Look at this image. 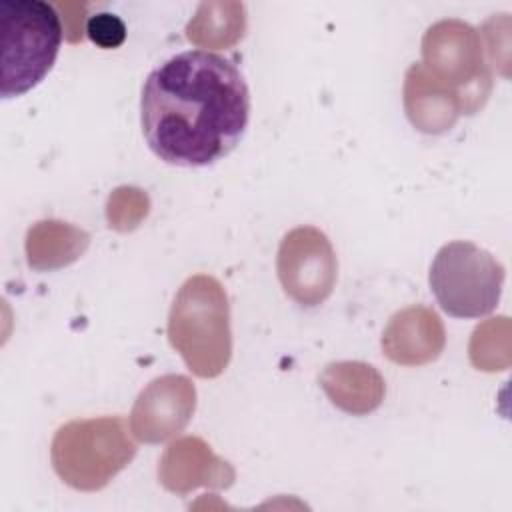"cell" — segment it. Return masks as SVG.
<instances>
[{"instance_id":"obj_1","label":"cell","mask_w":512,"mask_h":512,"mask_svg":"<svg viewBox=\"0 0 512 512\" xmlns=\"http://www.w3.org/2000/svg\"><path fill=\"white\" fill-rule=\"evenodd\" d=\"M250 120V92L238 66L208 50L180 52L154 68L140 96L148 148L166 164L200 168L228 156Z\"/></svg>"},{"instance_id":"obj_2","label":"cell","mask_w":512,"mask_h":512,"mask_svg":"<svg viewBox=\"0 0 512 512\" xmlns=\"http://www.w3.org/2000/svg\"><path fill=\"white\" fill-rule=\"evenodd\" d=\"M168 342L198 378H216L228 368L230 304L220 280L194 274L180 286L168 312Z\"/></svg>"},{"instance_id":"obj_3","label":"cell","mask_w":512,"mask_h":512,"mask_svg":"<svg viewBox=\"0 0 512 512\" xmlns=\"http://www.w3.org/2000/svg\"><path fill=\"white\" fill-rule=\"evenodd\" d=\"M62 24L54 6L42 0L0 2V94L16 98L38 86L52 70Z\"/></svg>"},{"instance_id":"obj_4","label":"cell","mask_w":512,"mask_h":512,"mask_svg":"<svg viewBox=\"0 0 512 512\" xmlns=\"http://www.w3.org/2000/svg\"><path fill=\"white\" fill-rule=\"evenodd\" d=\"M136 450L124 418H80L56 430L50 460L64 484L80 492H96L132 462Z\"/></svg>"},{"instance_id":"obj_5","label":"cell","mask_w":512,"mask_h":512,"mask_svg":"<svg viewBox=\"0 0 512 512\" xmlns=\"http://www.w3.org/2000/svg\"><path fill=\"white\" fill-rule=\"evenodd\" d=\"M504 278V266L488 250L466 240L444 244L428 274L436 302L454 318L490 314L500 302Z\"/></svg>"},{"instance_id":"obj_6","label":"cell","mask_w":512,"mask_h":512,"mask_svg":"<svg viewBox=\"0 0 512 512\" xmlns=\"http://www.w3.org/2000/svg\"><path fill=\"white\" fill-rule=\"evenodd\" d=\"M420 68L426 78L460 96L464 114H474L492 88L482 38L462 20H440L426 30Z\"/></svg>"},{"instance_id":"obj_7","label":"cell","mask_w":512,"mask_h":512,"mask_svg":"<svg viewBox=\"0 0 512 512\" xmlns=\"http://www.w3.org/2000/svg\"><path fill=\"white\" fill-rule=\"evenodd\" d=\"M276 272L288 298L304 308L328 300L338 278V260L324 232L314 226H298L284 234Z\"/></svg>"},{"instance_id":"obj_8","label":"cell","mask_w":512,"mask_h":512,"mask_svg":"<svg viewBox=\"0 0 512 512\" xmlns=\"http://www.w3.org/2000/svg\"><path fill=\"white\" fill-rule=\"evenodd\" d=\"M196 410V388L188 376L154 378L136 398L130 430L140 442L160 444L180 434Z\"/></svg>"},{"instance_id":"obj_9","label":"cell","mask_w":512,"mask_h":512,"mask_svg":"<svg viewBox=\"0 0 512 512\" xmlns=\"http://www.w3.org/2000/svg\"><path fill=\"white\" fill-rule=\"evenodd\" d=\"M236 478L234 468L216 456L198 436L174 440L158 462L160 484L174 494H188L200 486L228 488Z\"/></svg>"},{"instance_id":"obj_10","label":"cell","mask_w":512,"mask_h":512,"mask_svg":"<svg viewBox=\"0 0 512 512\" xmlns=\"http://www.w3.org/2000/svg\"><path fill=\"white\" fill-rule=\"evenodd\" d=\"M446 344L440 316L422 304L396 312L382 332V352L400 366H422L434 362Z\"/></svg>"},{"instance_id":"obj_11","label":"cell","mask_w":512,"mask_h":512,"mask_svg":"<svg viewBox=\"0 0 512 512\" xmlns=\"http://www.w3.org/2000/svg\"><path fill=\"white\" fill-rule=\"evenodd\" d=\"M320 386L328 400L346 414L364 416L384 400V378L366 362H332L320 374Z\"/></svg>"},{"instance_id":"obj_12","label":"cell","mask_w":512,"mask_h":512,"mask_svg":"<svg viewBox=\"0 0 512 512\" xmlns=\"http://www.w3.org/2000/svg\"><path fill=\"white\" fill-rule=\"evenodd\" d=\"M404 108L412 126L424 134H442L464 114L460 96L426 78L420 64L406 70Z\"/></svg>"},{"instance_id":"obj_13","label":"cell","mask_w":512,"mask_h":512,"mask_svg":"<svg viewBox=\"0 0 512 512\" xmlns=\"http://www.w3.org/2000/svg\"><path fill=\"white\" fill-rule=\"evenodd\" d=\"M90 234L62 220H40L26 232V262L36 272H52L76 262L88 248Z\"/></svg>"},{"instance_id":"obj_14","label":"cell","mask_w":512,"mask_h":512,"mask_svg":"<svg viewBox=\"0 0 512 512\" xmlns=\"http://www.w3.org/2000/svg\"><path fill=\"white\" fill-rule=\"evenodd\" d=\"M244 30V4L202 2L186 26V38L202 48H228L244 36Z\"/></svg>"},{"instance_id":"obj_15","label":"cell","mask_w":512,"mask_h":512,"mask_svg":"<svg viewBox=\"0 0 512 512\" xmlns=\"http://www.w3.org/2000/svg\"><path fill=\"white\" fill-rule=\"evenodd\" d=\"M148 208H150L148 196L140 188L122 186L114 190L108 198V206H106L108 226L118 232L134 230L142 222V218H146Z\"/></svg>"},{"instance_id":"obj_16","label":"cell","mask_w":512,"mask_h":512,"mask_svg":"<svg viewBox=\"0 0 512 512\" xmlns=\"http://www.w3.org/2000/svg\"><path fill=\"white\" fill-rule=\"evenodd\" d=\"M86 36L100 48H118L126 40V26L124 22L108 12H100L88 18L86 22Z\"/></svg>"}]
</instances>
